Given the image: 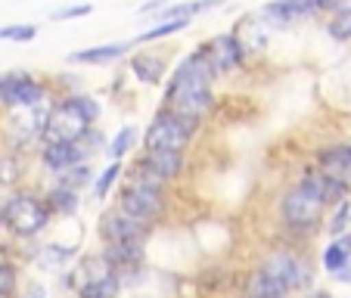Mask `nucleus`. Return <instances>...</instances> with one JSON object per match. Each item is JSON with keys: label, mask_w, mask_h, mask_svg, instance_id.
<instances>
[{"label": "nucleus", "mask_w": 351, "mask_h": 298, "mask_svg": "<svg viewBox=\"0 0 351 298\" xmlns=\"http://www.w3.org/2000/svg\"><path fill=\"white\" fill-rule=\"evenodd\" d=\"M97 233L103 236V243H146L149 224L125 214L121 208H109V212L97 221Z\"/></svg>", "instance_id": "10"}, {"label": "nucleus", "mask_w": 351, "mask_h": 298, "mask_svg": "<svg viewBox=\"0 0 351 298\" xmlns=\"http://www.w3.org/2000/svg\"><path fill=\"white\" fill-rule=\"evenodd\" d=\"M90 127L93 125L69 103V97H62L60 103L50 109V119H47L44 140H40V143H81Z\"/></svg>", "instance_id": "7"}, {"label": "nucleus", "mask_w": 351, "mask_h": 298, "mask_svg": "<svg viewBox=\"0 0 351 298\" xmlns=\"http://www.w3.org/2000/svg\"><path fill=\"white\" fill-rule=\"evenodd\" d=\"M137 140H140V131H137V127H134V125H125L112 140H109V146H106L109 159H112V162H121L125 156H131L134 146H137Z\"/></svg>", "instance_id": "22"}, {"label": "nucleus", "mask_w": 351, "mask_h": 298, "mask_svg": "<svg viewBox=\"0 0 351 298\" xmlns=\"http://www.w3.org/2000/svg\"><path fill=\"white\" fill-rule=\"evenodd\" d=\"M34 34H38V25H3L0 28V40H16V44L34 40Z\"/></svg>", "instance_id": "31"}, {"label": "nucleus", "mask_w": 351, "mask_h": 298, "mask_svg": "<svg viewBox=\"0 0 351 298\" xmlns=\"http://www.w3.org/2000/svg\"><path fill=\"white\" fill-rule=\"evenodd\" d=\"M22 174H25V162H22L19 156H13V153L0 156V190L16 186L22 180Z\"/></svg>", "instance_id": "25"}, {"label": "nucleus", "mask_w": 351, "mask_h": 298, "mask_svg": "<svg viewBox=\"0 0 351 298\" xmlns=\"http://www.w3.org/2000/svg\"><path fill=\"white\" fill-rule=\"evenodd\" d=\"M50 103H40V106H28V109H13V119H10V143L13 149L22 146H32L38 140H44V127L50 119Z\"/></svg>", "instance_id": "9"}, {"label": "nucleus", "mask_w": 351, "mask_h": 298, "mask_svg": "<svg viewBox=\"0 0 351 298\" xmlns=\"http://www.w3.org/2000/svg\"><path fill=\"white\" fill-rule=\"evenodd\" d=\"M121 171H125L121 162H109V165L97 174V180H93V199H106L109 193H112V186L121 180Z\"/></svg>", "instance_id": "26"}, {"label": "nucleus", "mask_w": 351, "mask_h": 298, "mask_svg": "<svg viewBox=\"0 0 351 298\" xmlns=\"http://www.w3.org/2000/svg\"><path fill=\"white\" fill-rule=\"evenodd\" d=\"M193 19H168V22H159V25L146 28V32L137 34V44H149V40H162V38H171V34H180L190 28Z\"/></svg>", "instance_id": "24"}, {"label": "nucleus", "mask_w": 351, "mask_h": 298, "mask_svg": "<svg viewBox=\"0 0 351 298\" xmlns=\"http://www.w3.org/2000/svg\"><path fill=\"white\" fill-rule=\"evenodd\" d=\"M326 34L332 40H339V44H348L351 40V3L345 10H339V13H332V19L326 22Z\"/></svg>", "instance_id": "29"}, {"label": "nucleus", "mask_w": 351, "mask_h": 298, "mask_svg": "<svg viewBox=\"0 0 351 298\" xmlns=\"http://www.w3.org/2000/svg\"><path fill=\"white\" fill-rule=\"evenodd\" d=\"M93 7L90 3H72V7H60L50 13V19L53 22H66V19H84V16H90Z\"/></svg>", "instance_id": "32"}, {"label": "nucleus", "mask_w": 351, "mask_h": 298, "mask_svg": "<svg viewBox=\"0 0 351 298\" xmlns=\"http://www.w3.org/2000/svg\"><path fill=\"white\" fill-rule=\"evenodd\" d=\"M193 137H196L193 121L180 119L168 109H159L143 131V149H178V153H184L193 143Z\"/></svg>", "instance_id": "6"}, {"label": "nucleus", "mask_w": 351, "mask_h": 298, "mask_svg": "<svg viewBox=\"0 0 351 298\" xmlns=\"http://www.w3.org/2000/svg\"><path fill=\"white\" fill-rule=\"evenodd\" d=\"M128 44H99V47H87V50H75L69 53L72 66H106V62L125 56Z\"/></svg>", "instance_id": "19"}, {"label": "nucleus", "mask_w": 351, "mask_h": 298, "mask_svg": "<svg viewBox=\"0 0 351 298\" xmlns=\"http://www.w3.org/2000/svg\"><path fill=\"white\" fill-rule=\"evenodd\" d=\"M324 230H326L330 239H339L351 230V199H345L342 206L332 208L330 218H326V224H324Z\"/></svg>", "instance_id": "23"}, {"label": "nucleus", "mask_w": 351, "mask_h": 298, "mask_svg": "<svg viewBox=\"0 0 351 298\" xmlns=\"http://www.w3.org/2000/svg\"><path fill=\"white\" fill-rule=\"evenodd\" d=\"M212 81H215L212 62H208L206 50L196 47L193 53H186L184 60L174 66V75L165 87V97H162V109H168V112L199 125L215 106Z\"/></svg>", "instance_id": "1"}, {"label": "nucleus", "mask_w": 351, "mask_h": 298, "mask_svg": "<svg viewBox=\"0 0 351 298\" xmlns=\"http://www.w3.org/2000/svg\"><path fill=\"white\" fill-rule=\"evenodd\" d=\"M69 286L78 298H119L121 273L103 255H84L69 273Z\"/></svg>", "instance_id": "4"}, {"label": "nucleus", "mask_w": 351, "mask_h": 298, "mask_svg": "<svg viewBox=\"0 0 351 298\" xmlns=\"http://www.w3.org/2000/svg\"><path fill=\"white\" fill-rule=\"evenodd\" d=\"M165 206H168L165 184L156 180L153 174L143 171V168L134 162V165L125 171V180H121L115 208H121L125 214L143 221V224H156V221L165 214Z\"/></svg>", "instance_id": "2"}, {"label": "nucleus", "mask_w": 351, "mask_h": 298, "mask_svg": "<svg viewBox=\"0 0 351 298\" xmlns=\"http://www.w3.org/2000/svg\"><path fill=\"white\" fill-rule=\"evenodd\" d=\"M93 171H90V165L87 162H81V165H75V168H69V171H62V174H56V184H66V186H72V190H84V186H93Z\"/></svg>", "instance_id": "28"}, {"label": "nucleus", "mask_w": 351, "mask_h": 298, "mask_svg": "<svg viewBox=\"0 0 351 298\" xmlns=\"http://www.w3.org/2000/svg\"><path fill=\"white\" fill-rule=\"evenodd\" d=\"M286 295H292V292L280 280H274L267 271H261V267L245 280V289H243V298H286Z\"/></svg>", "instance_id": "20"}, {"label": "nucleus", "mask_w": 351, "mask_h": 298, "mask_svg": "<svg viewBox=\"0 0 351 298\" xmlns=\"http://www.w3.org/2000/svg\"><path fill=\"white\" fill-rule=\"evenodd\" d=\"M305 298H336V295H332V292H320V289H317V292H308Z\"/></svg>", "instance_id": "36"}, {"label": "nucleus", "mask_w": 351, "mask_h": 298, "mask_svg": "<svg viewBox=\"0 0 351 298\" xmlns=\"http://www.w3.org/2000/svg\"><path fill=\"white\" fill-rule=\"evenodd\" d=\"M317 168L330 177L342 180L351 186V143H336V146H324L317 153Z\"/></svg>", "instance_id": "15"}, {"label": "nucleus", "mask_w": 351, "mask_h": 298, "mask_svg": "<svg viewBox=\"0 0 351 298\" xmlns=\"http://www.w3.org/2000/svg\"><path fill=\"white\" fill-rule=\"evenodd\" d=\"M16 292V273L13 267L0 264V298H10Z\"/></svg>", "instance_id": "33"}, {"label": "nucleus", "mask_w": 351, "mask_h": 298, "mask_svg": "<svg viewBox=\"0 0 351 298\" xmlns=\"http://www.w3.org/2000/svg\"><path fill=\"white\" fill-rule=\"evenodd\" d=\"M0 221H3V227H7L10 233H16V236H22V239H32L50 227L53 212H50L44 196L25 190V193H13V196L0 206Z\"/></svg>", "instance_id": "3"}, {"label": "nucleus", "mask_w": 351, "mask_h": 298, "mask_svg": "<svg viewBox=\"0 0 351 298\" xmlns=\"http://www.w3.org/2000/svg\"><path fill=\"white\" fill-rule=\"evenodd\" d=\"M320 264H324V271L330 273V277H336L339 271H345V267L351 264V230L345 233V236L330 239V243L324 245V252H320Z\"/></svg>", "instance_id": "18"}, {"label": "nucleus", "mask_w": 351, "mask_h": 298, "mask_svg": "<svg viewBox=\"0 0 351 298\" xmlns=\"http://www.w3.org/2000/svg\"><path fill=\"white\" fill-rule=\"evenodd\" d=\"M202 50H206L215 75H230L233 69H239L245 62V47L239 44V38L233 32L230 34H215Z\"/></svg>", "instance_id": "12"}, {"label": "nucleus", "mask_w": 351, "mask_h": 298, "mask_svg": "<svg viewBox=\"0 0 351 298\" xmlns=\"http://www.w3.org/2000/svg\"><path fill=\"white\" fill-rule=\"evenodd\" d=\"M348 3H351V0H317L320 10H336V13H339V10H345Z\"/></svg>", "instance_id": "35"}, {"label": "nucleus", "mask_w": 351, "mask_h": 298, "mask_svg": "<svg viewBox=\"0 0 351 298\" xmlns=\"http://www.w3.org/2000/svg\"><path fill=\"white\" fill-rule=\"evenodd\" d=\"M44 199H47V206H50V212L66 214V218L78 214V208H81V193L72 190V186H66V184H53L47 190Z\"/></svg>", "instance_id": "21"}, {"label": "nucleus", "mask_w": 351, "mask_h": 298, "mask_svg": "<svg viewBox=\"0 0 351 298\" xmlns=\"http://www.w3.org/2000/svg\"><path fill=\"white\" fill-rule=\"evenodd\" d=\"M317 10V0H274V3H265L255 16L265 22V28H292L311 19Z\"/></svg>", "instance_id": "11"}, {"label": "nucleus", "mask_w": 351, "mask_h": 298, "mask_svg": "<svg viewBox=\"0 0 351 298\" xmlns=\"http://www.w3.org/2000/svg\"><path fill=\"white\" fill-rule=\"evenodd\" d=\"M0 103L10 109H28L47 103V84L28 72L0 75Z\"/></svg>", "instance_id": "8"}, {"label": "nucleus", "mask_w": 351, "mask_h": 298, "mask_svg": "<svg viewBox=\"0 0 351 298\" xmlns=\"http://www.w3.org/2000/svg\"><path fill=\"white\" fill-rule=\"evenodd\" d=\"M81 162H87L81 143H40V165H44L47 171L62 174V171H69V168L81 165Z\"/></svg>", "instance_id": "14"}, {"label": "nucleus", "mask_w": 351, "mask_h": 298, "mask_svg": "<svg viewBox=\"0 0 351 298\" xmlns=\"http://www.w3.org/2000/svg\"><path fill=\"white\" fill-rule=\"evenodd\" d=\"M99 255H103L119 273H128V271L143 264L146 249H143V243H106Z\"/></svg>", "instance_id": "17"}, {"label": "nucleus", "mask_w": 351, "mask_h": 298, "mask_svg": "<svg viewBox=\"0 0 351 298\" xmlns=\"http://www.w3.org/2000/svg\"><path fill=\"white\" fill-rule=\"evenodd\" d=\"M22 298H47V289L40 283H28V289L22 292Z\"/></svg>", "instance_id": "34"}, {"label": "nucleus", "mask_w": 351, "mask_h": 298, "mask_svg": "<svg viewBox=\"0 0 351 298\" xmlns=\"http://www.w3.org/2000/svg\"><path fill=\"white\" fill-rule=\"evenodd\" d=\"M69 103H72V106L78 109V112L84 115V119L90 121V125L99 119V112H103V109H99V99L87 97V93H69Z\"/></svg>", "instance_id": "30"}, {"label": "nucleus", "mask_w": 351, "mask_h": 298, "mask_svg": "<svg viewBox=\"0 0 351 298\" xmlns=\"http://www.w3.org/2000/svg\"><path fill=\"white\" fill-rule=\"evenodd\" d=\"M75 255H78V245H60V243H50L40 249V264L44 267H60L66 264V261H72Z\"/></svg>", "instance_id": "27"}, {"label": "nucleus", "mask_w": 351, "mask_h": 298, "mask_svg": "<svg viewBox=\"0 0 351 298\" xmlns=\"http://www.w3.org/2000/svg\"><path fill=\"white\" fill-rule=\"evenodd\" d=\"M324 212H326V206L314 193H308L302 184L289 186L283 193V199H280V218L295 233H314L320 224H326Z\"/></svg>", "instance_id": "5"}, {"label": "nucleus", "mask_w": 351, "mask_h": 298, "mask_svg": "<svg viewBox=\"0 0 351 298\" xmlns=\"http://www.w3.org/2000/svg\"><path fill=\"white\" fill-rule=\"evenodd\" d=\"M137 165L162 184H171L184 174V153H178V149H143Z\"/></svg>", "instance_id": "13"}, {"label": "nucleus", "mask_w": 351, "mask_h": 298, "mask_svg": "<svg viewBox=\"0 0 351 298\" xmlns=\"http://www.w3.org/2000/svg\"><path fill=\"white\" fill-rule=\"evenodd\" d=\"M131 75L140 81V84H162L168 75V60L153 50H143V53H134L131 56Z\"/></svg>", "instance_id": "16"}]
</instances>
